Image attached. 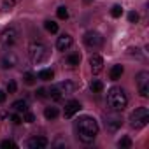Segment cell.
Listing matches in <instances>:
<instances>
[{"label": "cell", "mask_w": 149, "mask_h": 149, "mask_svg": "<svg viewBox=\"0 0 149 149\" xmlns=\"http://www.w3.org/2000/svg\"><path fill=\"white\" fill-rule=\"evenodd\" d=\"M76 133H77L81 142H84V144L93 142L97 139V135H98V123H97V119L91 118V116L79 118L76 121Z\"/></svg>", "instance_id": "6da1fadb"}, {"label": "cell", "mask_w": 149, "mask_h": 149, "mask_svg": "<svg viewBox=\"0 0 149 149\" xmlns=\"http://www.w3.org/2000/svg\"><path fill=\"white\" fill-rule=\"evenodd\" d=\"M128 104V98L125 95V91L121 88H111L109 93H107V105L114 111V112H119L126 107Z\"/></svg>", "instance_id": "7a4b0ae2"}, {"label": "cell", "mask_w": 149, "mask_h": 149, "mask_svg": "<svg viewBox=\"0 0 149 149\" xmlns=\"http://www.w3.org/2000/svg\"><path fill=\"white\" fill-rule=\"evenodd\" d=\"M28 56L33 63H42L49 58V49L42 42H32L28 47Z\"/></svg>", "instance_id": "3957f363"}, {"label": "cell", "mask_w": 149, "mask_h": 149, "mask_svg": "<svg viewBox=\"0 0 149 149\" xmlns=\"http://www.w3.org/2000/svg\"><path fill=\"white\" fill-rule=\"evenodd\" d=\"M130 123H132V126H133L135 130L144 128V126L149 123V111H147L146 107L135 109V111L132 112V116H130Z\"/></svg>", "instance_id": "277c9868"}, {"label": "cell", "mask_w": 149, "mask_h": 149, "mask_svg": "<svg viewBox=\"0 0 149 149\" xmlns=\"http://www.w3.org/2000/svg\"><path fill=\"white\" fill-rule=\"evenodd\" d=\"M18 37H19L18 30L13 28V26H9V28H6V30L2 32V35H0V40H2V44H4L6 47H11V46H14V44L18 42Z\"/></svg>", "instance_id": "5b68a950"}, {"label": "cell", "mask_w": 149, "mask_h": 149, "mask_svg": "<svg viewBox=\"0 0 149 149\" xmlns=\"http://www.w3.org/2000/svg\"><path fill=\"white\" fill-rule=\"evenodd\" d=\"M137 84H139V93L140 97H147L149 95V72H139L137 74Z\"/></svg>", "instance_id": "8992f818"}, {"label": "cell", "mask_w": 149, "mask_h": 149, "mask_svg": "<svg viewBox=\"0 0 149 149\" xmlns=\"http://www.w3.org/2000/svg\"><path fill=\"white\" fill-rule=\"evenodd\" d=\"M84 44L88 47H100L104 44V37L98 32H86L84 33Z\"/></svg>", "instance_id": "52a82bcc"}, {"label": "cell", "mask_w": 149, "mask_h": 149, "mask_svg": "<svg viewBox=\"0 0 149 149\" xmlns=\"http://www.w3.org/2000/svg\"><path fill=\"white\" fill-rule=\"evenodd\" d=\"M72 37L68 35V33H63L61 37H58V40H56V49L58 51H67V49H70V46H72Z\"/></svg>", "instance_id": "ba28073f"}, {"label": "cell", "mask_w": 149, "mask_h": 149, "mask_svg": "<svg viewBox=\"0 0 149 149\" xmlns=\"http://www.w3.org/2000/svg\"><path fill=\"white\" fill-rule=\"evenodd\" d=\"M79 109H81V104L77 102V100H70L67 105H65V118H74L77 112H79Z\"/></svg>", "instance_id": "9c48e42d"}, {"label": "cell", "mask_w": 149, "mask_h": 149, "mask_svg": "<svg viewBox=\"0 0 149 149\" xmlns=\"http://www.w3.org/2000/svg\"><path fill=\"white\" fill-rule=\"evenodd\" d=\"M90 67H91V72L93 74H100L102 68H104V58L98 56V54H93L90 58Z\"/></svg>", "instance_id": "30bf717a"}, {"label": "cell", "mask_w": 149, "mask_h": 149, "mask_svg": "<svg viewBox=\"0 0 149 149\" xmlns=\"http://www.w3.org/2000/svg\"><path fill=\"white\" fill-rule=\"evenodd\" d=\"M26 146L30 149H44L47 146V139L46 137H32V139H28Z\"/></svg>", "instance_id": "8fae6325"}, {"label": "cell", "mask_w": 149, "mask_h": 149, "mask_svg": "<svg viewBox=\"0 0 149 149\" xmlns=\"http://www.w3.org/2000/svg\"><path fill=\"white\" fill-rule=\"evenodd\" d=\"M105 126H107V130H111V132H116V130L121 126V118H119L118 114H111V116H107Z\"/></svg>", "instance_id": "7c38bea8"}, {"label": "cell", "mask_w": 149, "mask_h": 149, "mask_svg": "<svg viewBox=\"0 0 149 149\" xmlns=\"http://www.w3.org/2000/svg\"><path fill=\"white\" fill-rule=\"evenodd\" d=\"M58 90L61 91V95H70L74 90H76V86H74L72 83H68V81H65V83H60L58 84Z\"/></svg>", "instance_id": "4fadbf2b"}, {"label": "cell", "mask_w": 149, "mask_h": 149, "mask_svg": "<svg viewBox=\"0 0 149 149\" xmlns=\"http://www.w3.org/2000/svg\"><path fill=\"white\" fill-rule=\"evenodd\" d=\"M109 76H111L112 81H118V79L123 76V67H121V65H114V67L111 68V72H109Z\"/></svg>", "instance_id": "5bb4252c"}, {"label": "cell", "mask_w": 149, "mask_h": 149, "mask_svg": "<svg viewBox=\"0 0 149 149\" xmlns=\"http://www.w3.org/2000/svg\"><path fill=\"white\" fill-rule=\"evenodd\" d=\"M13 109L18 112H25V111H28V104H26V100H16L13 104Z\"/></svg>", "instance_id": "9a60e30c"}, {"label": "cell", "mask_w": 149, "mask_h": 149, "mask_svg": "<svg viewBox=\"0 0 149 149\" xmlns=\"http://www.w3.org/2000/svg\"><path fill=\"white\" fill-rule=\"evenodd\" d=\"M47 97H51V98H53V100H56V102L63 98V95H61V91L58 90V86H53V88L47 91Z\"/></svg>", "instance_id": "2e32d148"}, {"label": "cell", "mask_w": 149, "mask_h": 149, "mask_svg": "<svg viewBox=\"0 0 149 149\" xmlns=\"http://www.w3.org/2000/svg\"><path fill=\"white\" fill-rule=\"evenodd\" d=\"M37 76H39V79H42V81H49V79H53L54 74H53L51 68H44V70H40V72L37 74Z\"/></svg>", "instance_id": "e0dca14e"}, {"label": "cell", "mask_w": 149, "mask_h": 149, "mask_svg": "<svg viewBox=\"0 0 149 149\" xmlns=\"http://www.w3.org/2000/svg\"><path fill=\"white\" fill-rule=\"evenodd\" d=\"M14 63H16V56H14V54L6 56V58L2 60V67H4V68H11V67H14Z\"/></svg>", "instance_id": "ac0fdd59"}, {"label": "cell", "mask_w": 149, "mask_h": 149, "mask_svg": "<svg viewBox=\"0 0 149 149\" xmlns=\"http://www.w3.org/2000/svg\"><path fill=\"white\" fill-rule=\"evenodd\" d=\"M44 116H46V119H54V118L58 116V109H56V107H46Z\"/></svg>", "instance_id": "d6986e66"}, {"label": "cell", "mask_w": 149, "mask_h": 149, "mask_svg": "<svg viewBox=\"0 0 149 149\" xmlns=\"http://www.w3.org/2000/svg\"><path fill=\"white\" fill-rule=\"evenodd\" d=\"M67 61H68V65L76 67V65L81 63V56H79V54H68V56H67Z\"/></svg>", "instance_id": "ffe728a7"}, {"label": "cell", "mask_w": 149, "mask_h": 149, "mask_svg": "<svg viewBox=\"0 0 149 149\" xmlns=\"http://www.w3.org/2000/svg\"><path fill=\"white\" fill-rule=\"evenodd\" d=\"M44 26H46V30L51 32V33H56V32H58V25H56L54 21H46Z\"/></svg>", "instance_id": "44dd1931"}, {"label": "cell", "mask_w": 149, "mask_h": 149, "mask_svg": "<svg viewBox=\"0 0 149 149\" xmlns=\"http://www.w3.org/2000/svg\"><path fill=\"white\" fill-rule=\"evenodd\" d=\"M90 88H91V91H93V93H100V91L104 90V84H102L100 81H93Z\"/></svg>", "instance_id": "7402d4cb"}, {"label": "cell", "mask_w": 149, "mask_h": 149, "mask_svg": "<svg viewBox=\"0 0 149 149\" xmlns=\"http://www.w3.org/2000/svg\"><path fill=\"white\" fill-rule=\"evenodd\" d=\"M118 146H119V147H123V149H128V147H132V140H130L128 137H123V139L118 142Z\"/></svg>", "instance_id": "603a6c76"}, {"label": "cell", "mask_w": 149, "mask_h": 149, "mask_svg": "<svg viewBox=\"0 0 149 149\" xmlns=\"http://www.w3.org/2000/svg\"><path fill=\"white\" fill-rule=\"evenodd\" d=\"M56 14H58L60 19H67V18H68V11H67V7H58Z\"/></svg>", "instance_id": "cb8c5ba5"}, {"label": "cell", "mask_w": 149, "mask_h": 149, "mask_svg": "<svg viewBox=\"0 0 149 149\" xmlns=\"http://www.w3.org/2000/svg\"><path fill=\"white\" fill-rule=\"evenodd\" d=\"M111 14H112V18H119V16L123 14V9H121V6H114V7L111 9Z\"/></svg>", "instance_id": "d4e9b609"}, {"label": "cell", "mask_w": 149, "mask_h": 149, "mask_svg": "<svg viewBox=\"0 0 149 149\" xmlns=\"http://www.w3.org/2000/svg\"><path fill=\"white\" fill-rule=\"evenodd\" d=\"M23 119H25L26 123H33V121H35V116H33L30 111H25V112H23Z\"/></svg>", "instance_id": "484cf974"}, {"label": "cell", "mask_w": 149, "mask_h": 149, "mask_svg": "<svg viewBox=\"0 0 149 149\" xmlns=\"http://www.w3.org/2000/svg\"><path fill=\"white\" fill-rule=\"evenodd\" d=\"M25 83H26V84H33V83H35V76H33L32 72H26V74H25Z\"/></svg>", "instance_id": "4316f807"}, {"label": "cell", "mask_w": 149, "mask_h": 149, "mask_svg": "<svg viewBox=\"0 0 149 149\" xmlns=\"http://www.w3.org/2000/svg\"><path fill=\"white\" fill-rule=\"evenodd\" d=\"M0 146H2V147H6V149H9V147H13V149H14V147H18V144H16L14 140H4L2 144H0Z\"/></svg>", "instance_id": "83f0119b"}, {"label": "cell", "mask_w": 149, "mask_h": 149, "mask_svg": "<svg viewBox=\"0 0 149 149\" xmlns=\"http://www.w3.org/2000/svg\"><path fill=\"white\" fill-rule=\"evenodd\" d=\"M128 21H130V23H137V21H139V14H137L135 11H132V13L128 14Z\"/></svg>", "instance_id": "f1b7e54d"}, {"label": "cell", "mask_w": 149, "mask_h": 149, "mask_svg": "<svg viewBox=\"0 0 149 149\" xmlns=\"http://www.w3.org/2000/svg\"><path fill=\"white\" fill-rule=\"evenodd\" d=\"M16 88H18V86H16V83H14V81H11V83L7 84V93H16Z\"/></svg>", "instance_id": "f546056e"}, {"label": "cell", "mask_w": 149, "mask_h": 149, "mask_svg": "<svg viewBox=\"0 0 149 149\" xmlns=\"http://www.w3.org/2000/svg\"><path fill=\"white\" fill-rule=\"evenodd\" d=\"M37 97H39V98H46V97H47V90L39 88V90H37Z\"/></svg>", "instance_id": "4dcf8cb0"}, {"label": "cell", "mask_w": 149, "mask_h": 149, "mask_svg": "<svg viewBox=\"0 0 149 149\" xmlns=\"http://www.w3.org/2000/svg\"><path fill=\"white\" fill-rule=\"evenodd\" d=\"M11 119H13V123H14V125H19V123H21V118H19L18 114H13V116H11Z\"/></svg>", "instance_id": "1f68e13d"}, {"label": "cell", "mask_w": 149, "mask_h": 149, "mask_svg": "<svg viewBox=\"0 0 149 149\" xmlns=\"http://www.w3.org/2000/svg\"><path fill=\"white\" fill-rule=\"evenodd\" d=\"M6 97H7V95H6L2 90H0V104H2V102H6Z\"/></svg>", "instance_id": "d6a6232c"}]
</instances>
